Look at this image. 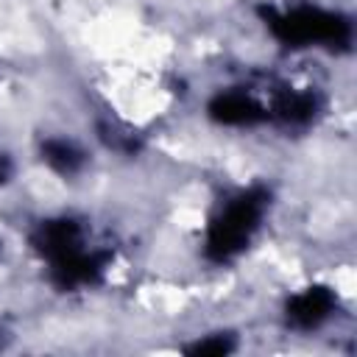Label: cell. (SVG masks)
<instances>
[{"instance_id": "obj_1", "label": "cell", "mask_w": 357, "mask_h": 357, "mask_svg": "<svg viewBox=\"0 0 357 357\" xmlns=\"http://www.w3.org/2000/svg\"><path fill=\"white\" fill-rule=\"evenodd\" d=\"M259 218H262V198L257 195H240L234 198L223 212L220 218L212 223V231H209V248L223 259V257H231L234 251H240L248 237L254 234V229L259 226Z\"/></svg>"}, {"instance_id": "obj_2", "label": "cell", "mask_w": 357, "mask_h": 357, "mask_svg": "<svg viewBox=\"0 0 357 357\" xmlns=\"http://www.w3.org/2000/svg\"><path fill=\"white\" fill-rule=\"evenodd\" d=\"M276 22H282V33L293 42H332L340 28L335 14H324L318 8L293 11V14L279 17Z\"/></svg>"}, {"instance_id": "obj_3", "label": "cell", "mask_w": 357, "mask_h": 357, "mask_svg": "<svg viewBox=\"0 0 357 357\" xmlns=\"http://www.w3.org/2000/svg\"><path fill=\"white\" fill-rule=\"evenodd\" d=\"M332 296L324 290V287H310V290H304L301 296H296L293 298V304H290V318L298 324V326H315V324H321L326 315H329V310H332Z\"/></svg>"}, {"instance_id": "obj_4", "label": "cell", "mask_w": 357, "mask_h": 357, "mask_svg": "<svg viewBox=\"0 0 357 357\" xmlns=\"http://www.w3.org/2000/svg\"><path fill=\"white\" fill-rule=\"evenodd\" d=\"M3 173H6V165H3V159H0V181H3Z\"/></svg>"}]
</instances>
